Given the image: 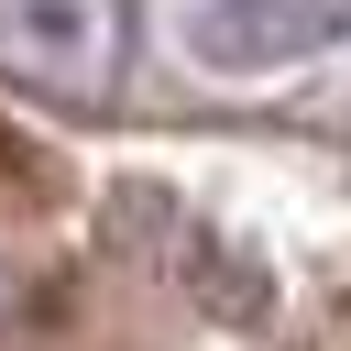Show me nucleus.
I'll list each match as a JSON object with an SVG mask.
<instances>
[{
    "mask_svg": "<svg viewBox=\"0 0 351 351\" xmlns=\"http://www.w3.org/2000/svg\"><path fill=\"white\" fill-rule=\"evenodd\" d=\"M0 77L44 99H110L132 77V0H0Z\"/></svg>",
    "mask_w": 351,
    "mask_h": 351,
    "instance_id": "1",
    "label": "nucleus"
},
{
    "mask_svg": "<svg viewBox=\"0 0 351 351\" xmlns=\"http://www.w3.org/2000/svg\"><path fill=\"white\" fill-rule=\"evenodd\" d=\"M351 33V0H186V55L219 77H263V66H307Z\"/></svg>",
    "mask_w": 351,
    "mask_h": 351,
    "instance_id": "2",
    "label": "nucleus"
}]
</instances>
